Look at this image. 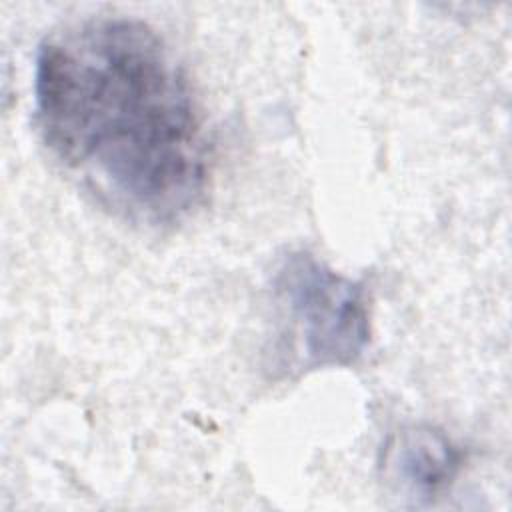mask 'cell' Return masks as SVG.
Returning a JSON list of instances; mask_svg holds the SVG:
<instances>
[{
  "mask_svg": "<svg viewBox=\"0 0 512 512\" xmlns=\"http://www.w3.org/2000/svg\"><path fill=\"white\" fill-rule=\"evenodd\" d=\"M280 342L288 372L348 368L370 346V306L362 282L308 250L288 252L272 274Z\"/></svg>",
  "mask_w": 512,
  "mask_h": 512,
  "instance_id": "2",
  "label": "cell"
},
{
  "mask_svg": "<svg viewBox=\"0 0 512 512\" xmlns=\"http://www.w3.org/2000/svg\"><path fill=\"white\" fill-rule=\"evenodd\" d=\"M34 124L58 166L128 222L170 226L206 198L202 106L174 50L138 18L88 16L40 42Z\"/></svg>",
  "mask_w": 512,
  "mask_h": 512,
  "instance_id": "1",
  "label": "cell"
},
{
  "mask_svg": "<svg viewBox=\"0 0 512 512\" xmlns=\"http://www.w3.org/2000/svg\"><path fill=\"white\" fill-rule=\"evenodd\" d=\"M466 454L432 424H406L390 432L378 454L384 488L406 506L432 504L460 476Z\"/></svg>",
  "mask_w": 512,
  "mask_h": 512,
  "instance_id": "3",
  "label": "cell"
}]
</instances>
